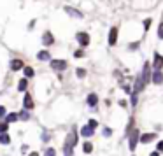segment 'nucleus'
<instances>
[{
	"instance_id": "nucleus-1",
	"label": "nucleus",
	"mask_w": 163,
	"mask_h": 156,
	"mask_svg": "<svg viewBox=\"0 0 163 156\" xmlns=\"http://www.w3.org/2000/svg\"><path fill=\"white\" fill-rule=\"evenodd\" d=\"M130 149L132 151H135V147H137V142H139V139H140V132L137 128H133V130H130Z\"/></svg>"
},
{
	"instance_id": "nucleus-2",
	"label": "nucleus",
	"mask_w": 163,
	"mask_h": 156,
	"mask_svg": "<svg viewBox=\"0 0 163 156\" xmlns=\"http://www.w3.org/2000/svg\"><path fill=\"white\" fill-rule=\"evenodd\" d=\"M51 69L61 72V70L67 69V61L65 60H51Z\"/></svg>"
},
{
	"instance_id": "nucleus-3",
	"label": "nucleus",
	"mask_w": 163,
	"mask_h": 156,
	"mask_svg": "<svg viewBox=\"0 0 163 156\" xmlns=\"http://www.w3.org/2000/svg\"><path fill=\"white\" fill-rule=\"evenodd\" d=\"M142 81H144V84H147L149 82V79H151V67H149V63H144V69H142Z\"/></svg>"
},
{
	"instance_id": "nucleus-4",
	"label": "nucleus",
	"mask_w": 163,
	"mask_h": 156,
	"mask_svg": "<svg viewBox=\"0 0 163 156\" xmlns=\"http://www.w3.org/2000/svg\"><path fill=\"white\" fill-rule=\"evenodd\" d=\"M77 144V132L76 130H72L70 133L67 135V140H65V145H70V147H74V145Z\"/></svg>"
},
{
	"instance_id": "nucleus-5",
	"label": "nucleus",
	"mask_w": 163,
	"mask_h": 156,
	"mask_svg": "<svg viewBox=\"0 0 163 156\" xmlns=\"http://www.w3.org/2000/svg\"><path fill=\"white\" fill-rule=\"evenodd\" d=\"M76 37H77V42L81 44L82 48H86L88 44H90V35H88V33H84V32H79V33L76 35Z\"/></svg>"
},
{
	"instance_id": "nucleus-6",
	"label": "nucleus",
	"mask_w": 163,
	"mask_h": 156,
	"mask_svg": "<svg viewBox=\"0 0 163 156\" xmlns=\"http://www.w3.org/2000/svg\"><path fill=\"white\" fill-rule=\"evenodd\" d=\"M116 40H118V28L112 27L111 28V32H109V46H114Z\"/></svg>"
},
{
	"instance_id": "nucleus-7",
	"label": "nucleus",
	"mask_w": 163,
	"mask_h": 156,
	"mask_svg": "<svg viewBox=\"0 0 163 156\" xmlns=\"http://www.w3.org/2000/svg\"><path fill=\"white\" fill-rule=\"evenodd\" d=\"M23 107H25V111H30V109H33V100H32V97H30V93H25Z\"/></svg>"
},
{
	"instance_id": "nucleus-8",
	"label": "nucleus",
	"mask_w": 163,
	"mask_h": 156,
	"mask_svg": "<svg viewBox=\"0 0 163 156\" xmlns=\"http://www.w3.org/2000/svg\"><path fill=\"white\" fill-rule=\"evenodd\" d=\"M65 12L69 14V16H72V18H77V19H81L82 18V12L77 11V9H72V7H65Z\"/></svg>"
},
{
	"instance_id": "nucleus-9",
	"label": "nucleus",
	"mask_w": 163,
	"mask_h": 156,
	"mask_svg": "<svg viewBox=\"0 0 163 156\" xmlns=\"http://www.w3.org/2000/svg\"><path fill=\"white\" fill-rule=\"evenodd\" d=\"M86 103L90 105V107H95L98 103V97H97V93H90L88 95V98H86Z\"/></svg>"
},
{
	"instance_id": "nucleus-10",
	"label": "nucleus",
	"mask_w": 163,
	"mask_h": 156,
	"mask_svg": "<svg viewBox=\"0 0 163 156\" xmlns=\"http://www.w3.org/2000/svg\"><path fill=\"white\" fill-rule=\"evenodd\" d=\"M42 42H44V46H51V44L54 42V37H53V33L51 32H46L42 35Z\"/></svg>"
},
{
	"instance_id": "nucleus-11",
	"label": "nucleus",
	"mask_w": 163,
	"mask_h": 156,
	"mask_svg": "<svg viewBox=\"0 0 163 156\" xmlns=\"http://www.w3.org/2000/svg\"><path fill=\"white\" fill-rule=\"evenodd\" d=\"M153 65H154V69L156 70H160L163 67V56L160 53H154V63Z\"/></svg>"
},
{
	"instance_id": "nucleus-12",
	"label": "nucleus",
	"mask_w": 163,
	"mask_h": 156,
	"mask_svg": "<svg viewBox=\"0 0 163 156\" xmlns=\"http://www.w3.org/2000/svg\"><path fill=\"white\" fill-rule=\"evenodd\" d=\"M151 79H153V82H154V84H161V82H163V74H161V70H156V72L151 75Z\"/></svg>"
},
{
	"instance_id": "nucleus-13",
	"label": "nucleus",
	"mask_w": 163,
	"mask_h": 156,
	"mask_svg": "<svg viewBox=\"0 0 163 156\" xmlns=\"http://www.w3.org/2000/svg\"><path fill=\"white\" fill-rule=\"evenodd\" d=\"M21 69H25V65H23V60H12L11 61V70H21Z\"/></svg>"
},
{
	"instance_id": "nucleus-14",
	"label": "nucleus",
	"mask_w": 163,
	"mask_h": 156,
	"mask_svg": "<svg viewBox=\"0 0 163 156\" xmlns=\"http://www.w3.org/2000/svg\"><path fill=\"white\" fill-rule=\"evenodd\" d=\"M93 132H95V130H93L90 124H84V126L81 128V135H82V137H91Z\"/></svg>"
},
{
	"instance_id": "nucleus-15",
	"label": "nucleus",
	"mask_w": 163,
	"mask_h": 156,
	"mask_svg": "<svg viewBox=\"0 0 163 156\" xmlns=\"http://www.w3.org/2000/svg\"><path fill=\"white\" fill-rule=\"evenodd\" d=\"M144 86H146V84H144V81H142V77L139 75V77H137V81H135V93L142 91V90H144Z\"/></svg>"
},
{
	"instance_id": "nucleus-16",
	"label": "nucleus",
	"mask_w": 163,
	"mask_h": 156,
	"mask_svg": "<svg viewBox=\"0 0 163 156\" xmlns=\"http://www.w3.org/2000/svg\"><path fill=\"white\" fill-rule=\"evenodd\" d=\"M156 139V133H146L140 137V142H144V144H147V142H151V140Z\"/></svg>"
},
{
	"instance_id": "nucleus-17",
	"label": "nucleus",
	"mask_w": 163,
	"mask_h": 156,
	"mask_svg": "<svg viewBox=\"0 0 163 156\" xmlns=\"http://www.w3.org/2000/svg\"><path fill=\"white\" fill-rule=\"evenodd\" d=\"M19 119V116H18V112H11L6 116V123H14V121H18Z\"/></svg>"
},
{
	"instance_id": "nucleus-18",
	"label": "nucleus",
	"mask_w": 163,
	"mask_h": 156,
	"mask_svg": "<svg viewBox=\"0 0 163 156\" xmlns=\"http://www.w3.org/2000/svg\"><path fill=\"white\" fill-rule=\"evenodd\" d=\"M28 86V79H19V82H18V90L19 91H25Z\"/></svg>"
},
{
	"instance_id": "nucleus-19",
	"label": "nucleus",
	"mask_w": 163,
	"mask_h": 156,
	"mask_svg": "<svg viewBox=\"0 0 163 156\" xmlns=\"http://www.w3.org/2000/svg\"><path fill=\"white\" fill-rule=\"evenodd\" d=\"M23 72H25V79H30V77H33V74H35L32 67H25V69H23Z\"/></svg>"
},
{
	"instance_id": "nucleus-20",
	"label": "nucleus",
	"mask_w": 163,
	"mask_h": 156,
	"mask_svg": "<svg viewBox=\"0 0 163 156\" xmlns=\"http://www.w3.org/2000/svg\"><path fill=\"white\" fill-rule=\"evenodd\" d=\"M37 58L44 61V60H51V56H49L48 51H39V53H37Z\"/></svg>"
},
{
	"instance_id": "nucleus-21",
	"label": "nucleus",
	"mask_w": 163,
	"mask_h": 156,
	"mask_svg": "<svg viewBox=\"0 0 163 156\" xmlns=\"http://www.w3.org/2000/svg\"><path fill=\"white\" fill-rule=\"evenodd\" d=\"M82 151H84L86 154H90V153L93 151V144L91 142H84V144H82Z\"/></svg>"
},
{
	"instance_id": "nucleus-22",
	"label": "nucleus",
	"mask_w": 163,
	"mask_h": 156,
	"mask_svg": "<svg viewBox=\"0 0 163 156\" xmlns=\"http://www.w3.org/2000/svg\"><path fill=\"white\" fill-rule=\"evenodd\" d=\"M9 142H11V137H9V135L7 133H0V144H9Z\"/></svg>"
},
{
	"instance_id": "nucleus-23",
	"label": "nucleus",
	"mask_w": 163,
	"mask_h": 156,
	"mask_svg": "<svg viewBox=\"0 0 163 156\" xmlns=\"http://www.w3.org/2000/svg\"><path fill=\"white\" fill-rule=\"evenodd\" d=\"M63 154L65 156H74V147H70V145H63Z\"/></svg>"
},
{
	"instance_id": "nucleus-24",
	"label": "nucleus",
	"mask_w": 163,
	"mask_h": 156,
	"mask_svg": "<svg viewBox=\"0 0 163 156\" xmlns=\"http://www.w3.org/2000/svg\"><path fill=\"white\" fill-rule=\"evenodd\" d=\"M18 116H19V119H23V121H28V119H30V112H28V111H25V109H23Z\"/></svg>"
},
{
	"instance_id": "nucleus-25",
	"label": "nucleus",
	"mask_w": 163,
	"mask_h": 156,
	"mask_svg": "<svg viewBox=\"0 0 163 156\" xmlns=\"http://www.w3.org/2000/svg\"><path fill=\"white\" fill-rule=\"evenodd\" d=\"M7 130H9V124L6 121H0V133H7Z\"/></svg>"
},
{
	"instance_id": "nucleus-26",
	"label": "nucleus",
	"mask_w": 163,
	"mask_h": 156,
	"mask_svg": "<svg viewBox=\"0 0 163 156\" xmlns=\"http://www.w3.org/2000/svg\"><path fill=\"white\" fill-rule=\"evenodd\" d=\"M44 156H56V151L53 147H48V149L44 151Z\"/></svg>"
},
{
	"instance_id": "nucleus-27",
	"label": "nucleus",
	"mask_w": 163,
	"mask_h": 156,
	"mask_svg": "<svg viewBox=\"0 0 163 156\" xmlns=\"http://www.w3.org/2000/svg\"><path fill=\"white\" fill-rule=\"evenodd\" d=\"M6 116H7L6 107H4V105H0V119H2V118H6Z\"/></svg>"
},
{
	"instance_id": "nucleus-28",
	"label": "nucleus",
	"mask_w": 163,
	"mask_h": 156,
	"mask_svg": "<svg viewBox=\"0 0 163 156\" xmlns=\"http://www.w3.org/2000/svg\"><path fill=\"white\" fill-rule=\"evenodd\" d=\"M158 37L163 39V21L160 23V27H158Z\"/></svg>"
},
{
	"instance_id": "nucleus-29",
	"label": "nucleus",
	"mask_w": 163,
	"mask_h": 156,
	"mask_svg": "<svg viewBox=\"0 0 163 156\" xmlns=\"http://www.w3.org/2000/svg\"><path fill=\"white\" fill-rule=\"evenodd\" d=\"M76 74L79 75V77H84V75H86V70H84V69H77Z\"/></svg>"
},
{
	"instance_id": "nucleus-30",
	"label": "nucleus",
	"mask_w": 163,
	"mask_h": 156,
	"mask_svg": "<svg viewBox=\"0 0 163 156\" xmlns=\"http://www.w3.org/2000/svg\"><path fill=\"white\" fill-rule=\"evenodd\" d=\"M74 56H76V58H81V56H84V51H82V49H77L76 53H74Z\"/></svg>"
},
{
	"instance_id": "nucleus-31",
	"label": "nucleus",
	"mask_w": 163,
	"mask_h": 156,
	"mask_svg": "<svg viewBox=\"0 0 163 156\" xmlns=\"http://www.w3.org/2000/svg\"><path fill=\"white\" fill-rule=\"evenodd\" d=\"M88 124H90V126H91L93 130H95V128H97V126H98V123H97V121H95V119H90V123H88Z\"/></svg>"
},
{
	"instance_id": "nucleus-32",
	"label": "nucleus",
	"mask_w": 163,
	"mask_h": 156,
	"mask_svg": "<svg viewBox=\"0 0 163 156\" xmlns=\"http://www.w3.org/2000/svg\"><path fill=\"white\" fill-rule=\"evenodd\" d=\"M103 135H105V137H111V135H112V130L111 128H103Z\"/></svg>"
},
{
	"instance_id": "nucleus-33",
	"label": "nucleus",
	"mask_w": 163,
	"mask_h": 156,
	"mask_svg": "<svg viewBox=\"0 0 163 156\" xmlns=\"http://www.w3.org/2000/svg\"><path fill=\"white\" fill-rule=\"evenodd\" d=\"M149 27H151V19H144V28L149 30Z\"/></svg>"
},
{
	"instance_id": "nucleus-34",
	"label": "nucleus",
	"mask_w": 163,
	"mask_h": 156,
	"mask_svg": "<svg viewBox=\"0 0 163 156\" xmlns=\"http://www.w3.org/2000/svg\"><path fill=\"white\" fill-rule=\"evenodd\" d=\"M132 105H133V107L137 105V93H133V95H132Z\"/></svg>"
},
{
	"instance_id": "nucleus-35",
	"label": "nucleus",
	"mask_w": 163,
	"mask_h": 156,
	"mask_svg": "<svg viewBox=\"0 0 163 156\" xmlns=\"http://www.w3.org/2000/svg\"><path fill=\"white\" fill-rule=\"evenodd\" d=\"M156 147H158V153H161V151H163V140H160V142H158Z\"/></svg>"
},
{
	"instance_id": "nucleus-36",
	"label": "nucleus",
	"mask_w": 163,
	"mask_h": 156,
	"mask_svg": "<svg viewBox=\"0 0 163 156\" xmlns=\"http://www.w3.org/2000/svg\"><path fill=\"white\" fill-rule=\"evenodd\" d=\"M139 48V42H135V44H130V49H137Z\"/></svg>"
},
{
	"instance_id": "nucleus-37",
	"label": "nucleus",
	"mask_w": 163,
	"mask_h": 156,
	"mask_svg": "<svg viewBox=\"0 0 163 156\" xmlns=\"http://www.w3.org/2000/svg\"><path fill=\"white\" fill-rule=\"evenodd\" d=\"M28 156H39V153H37V151H32V153H30Z\"/></svg>"
},
{
	"instance_id": "nucleus-38",
	"label": "nucleus",
	"mask_w": 163,
	"mask_h": 156,
	"mask_svg": "<svg viewBox=\"0 0 163 156\" xmlns=\"http://www.w3.org/2000/svg\"><path fill=\"white\" fill-rule=\"evenodd\" d=\"M149 156H160V153H158V151H154V153H151Z\"/></svg>"
}]
</instances>
